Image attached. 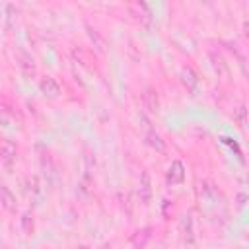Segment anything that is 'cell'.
Segmentation results:
<instances>
[{
    "label": "cell",
    "instance_id": "6da1fadb",
    "mask_svg": "<svg viewBox=\"0 0 249 249\" xmlns=\"http://www.w3.org/2000/svg\"><path fill=\"white\" fill-rule=\"evenodd\" d=\"M16 160H18V144L14 140H10V138L2 140V144H0V161H2L4 169L12 171Z\"/></svg>",
    "mask_w": 249,
    "mask_h": 249
},
{
    "label": "cell",
    "instance_id": "7a4b0ae2",
    "mask_svg": "<svg viewBox=\"0 0 249 249\" xmlns=\"http://www.w3.org/2000/svg\"><path fill=\"white\" fill-rule=\"evenodd\" d=\"M18 66H19V72L23 74V78L33 80V78L37 76V62H35V58H33L27 51H23V49L18 51Z\"/></svg>",
    "mask_w": 249,
    "mask_h": 249
},
{
    "label": "cell",
    "instance_id": "3957f363",
    "mask_svg": "<svg viewBox=\"0 0 249 249\" xmlns=\"http://www.w3.org/2000/svg\"><path fill=\"white\" fill-rule=\"evenodd\" d=\"M165 181H167V185H181L185 181V165L179 160H173L171 165L167 167Z\"/></svg>",
    "mask_w": 249,
    "mask_h": 249
},
{
    "label": "cell",
    "instance_id": "277c9868",
    "mask_svg": "<svg viewBox=\"0 0 249 249\" xmlns=\"http://www.w3.org/2000/svg\"><path fill=\"white\" fill-rule=\"evenodd\" d=\"M39 89L47 99H56L60 95V86L53 76H43L39 82Z\"/></svg>",
    "mask_w": 249,
    "mask_h": 249
},
{
    "label": "cell",
    "instance_id": "5b68a950",
    "mask_svg": "<svg viewBox=\"0 0 249 249\" xmlns=\"http://www.w3.org/2000/svg\"><path fill=\"white\" fill-rule=\"evenodd\" d=\"M179 80H181V84L185 86L187 91H191V93L196 91V88H198V76H196V72H195L191 66H183V68H181Z\"/></svg>",
    "mask_w": 249,
    "mask_h": 249
},
{
    "label": "cell",
    "instance_id": "8992f818",
    "mask_svg": "<svg viewBox=\"0 0 249 249\" xmlns=\"http://www.w3.org/2000/svg\"><path fill=\"white\" fill-rule=\"evenodd\" d=\"M138 198L142 204H148L152 198V179L148 171H142L140 175V183H138Z\"/></svg>",
    "mask_w": 249,
    "mask_h": 249
},
{
    "label": "cell",
    "instance_id": "52a82bcc",
    "mask_svg": "<svg viewBox=\"0 0 249 249\" xmlns=\"http://www.w3.org/2000/svg\"><path fill=\"white\" fill-rule=\"evenodd\" d=\"M150 239H152V228L146 226V228L136 230V231L130 235V245H132L134 249H146V245H148Z\"/></svg>",
    "mask_w": 249,
    "mask_h": 249
},
{
    "label": "cell",
    "instance_id": "ba28073f",
    "mask_svg": "<svg viewBox=\"0 0 249 249\" xmlns=\"http://www.w3.org/2000/svg\"><path fill=\"white\" fill-rule=\"evenodd\" d=\"M0 202H2L4 210H6V212H10V214H14V212H16V208H18L16 195L10 191V187H8V185H0Z\"/></svg>",
    "mask_w": 249,
    "mask_h": 249
},
{
    "label": "cell",
    "instance_id": "9c48e42d",
    "mask_svg": "<svg viewBox=\"0 0 249 249\" xmlns=\"http://www.w3.org/2000/svg\"><path fill=\"white\" fill-rule=\"evenodd\" d=\"M142 103L146 107L148 113H158L160 109V97H158V91L154 88H148L144 93H142Z\"/></svg>",
    "mask_w": 249,
    "mask_h": 249
},
{
    "label": "cell",
    "instance_id": "30bf717a",
    "mask_svg": "<svg viewBox=\"0 0 249 249\" xmlns=\"http://www.w3.org/2000/svg\"><path fill=\"white\" fill-rule=\"evenodd\" d=\"M144 142H146L152 150H156V152H160V154L165 152V140H163L154 128H150V130L144 134Z\"/></svg>",
    "mask_w": 249,
    "mask_h": 249
},
{
    "label": "cell",
    "instance_id": "8fae6325",
    "mask_svg": "<svg viewBox=\"0 0 249 249\" xmlns=\"http://www.w3.org/2000/svg\"><path fill=\"white\" fill-rule=\"evenodd\" d=\"M210 60H212V66H214L218 78L228 80V78H230V66H228V62H226L218 53H212V54H210Z\"/></svg>",
    "mask_w": 249,
    "mask_h": 249
},
{
    "label": "cell",
    "instance_id": "7c38bea8",
    "mask_svg": "<svg viewBox=\"0 0 249 249\" xmlns=\"http://www.w3.org/2000/svg\"><path fill=\"white\" fill-rule=\"evenodd\" d=\"M86 33H88L91 45H93L99 53H103V51H105V39L101 37V33H99L95 27H91V25H86Z\"/></svg>",
    "mask_w": 249,
    "mask_h": 249
},
{
    "label": "cell",
    "instance_id": "4fadbf2b",
    "mask_svg": "<svg viewBox=\"0 0 249 249\" xmlns=\"http://www.w3.org/2000/svg\"><path fill=\"white\" fill-rule=\"evenodd\" d=\"M132 10L136 12L134 16L144 23V25H148L150 21H152V12H150V8L146 6V4H142V2H138V4H132Z\"/></svg>",
    "mask_w": 249,
    "mask_h": 249
},
{
    "label": "cell",
    "instance_id": "5bb4252c",
    "mask_svg": "<svg viewBox=\"0 0 249 249\" xmlns=\"http://www.w3.org/2000/svg\"><path fill=\"white\" fill-rule=\"evenodd\" d=\"M19 224H21V231H23L25 235H31V233H33V230H35V222H33V214H31L29 210H25V212L21 214Z\"/></svg>",
    "mask_w": 249,
    "mask_h": 249
},
{
    "label": "cell",
    "instance_id": "9a60e30c",
    "mask_svg": "<svg viewBox=\"0 0 249 249\" xmlns=\"http://www.w3.org/2000/svg\"><path fill=\"white\" fill-rule=\"evenodd\" d=\"M233 119H235V123L239 124V128H245V124H247V109H245V105H239V107L235 109Z\"/></svg>",
    "mask_w": 249,
    "mask_h": 249
},
{
    "label": "cell",
    "instance_id": "2e32d148",
    "mask_svg": "<svg viewBox=\"0 0 249 249\" xmlns=\"http://www.w3.org/2000/svg\"><path fill=\"white\" fill-rule=\"evenodd\" d=\"M27 183H29V189H31L33 195H39V193H41V183H39V177H37V175H31V177L27 179Z\"/></svg>",
    "mask_w": 249,
    "mask_h": 249
},
{
    "label": "cell",
    "instance_id": "e0dca14e",
    "mask_svg": "<svg viewBox=\"0 0 249 249\" xmlns=\"http://www.w3.org/2000/svg\"><path fill=\"white\" fill-rule=\"evenodd\" d=\"M183 228H185V239L191 243V241H193V220L187 218L185 224H183Z\"/></svg>",
    "mask_w": 249,
    "mask_h": 249
},
{
    "label": "cell",
    "instance_id": "ac0fdd59",
    "mask_svg": "<svg viewBox=\"0 0 249 249\" xmlns=\"http://www.w3.org/2000/svg\"><path fill=\"white\" fill-rule=\"evenodd\" d=\"M80 249H88V247H80Z\"/></svg>",
    "mask_w": 249,
    "mask_h": 249
}]
</instances>
